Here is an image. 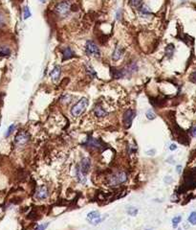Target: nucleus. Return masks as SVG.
Returning <instances> with one entry per match:
<instances>
[{
    "label": "nucleus",
    "instance_id": "nucleus-1",
    "mask_svg": "<svg viewBox=\"0 0 196 230\" xmlns=\"http://www.w3.org/2000/svg\"><path fill=\"white\" fill-rule=\"evenodd\" d=\"M90 166H91V162L89 158H83L81 161V163H79V165L77 166V169H76L77 178H78V180L81 184L86 183V177H85V174L89 172Z\"/></svg>",
    "mask_w": 196,
    "mask_h": 230
},
{
    "label": "nucleus",
    "instance_id": "nucleus-2",
    "mask_svg": "<svg viewBox=\"0 0 196 230\" xmlns=\"http://www.w3.org/2000/svg\"><path fill=\"white\" fill-rule=\"evenodd\" d=\"M87 106H88V100L86 98H81L77 103V104H75L71 107V110H70L71 114L74 117L79 116V115H81L85 111Z\"/></svg>",
    "mask_w": 196,
    "mask_h": 230
},
{
    "label": "nucleus",
    "instance_id": "nucleus-3",
    "mask_svg": "<svg viewBox=\"0 0 196 230\" xmlns=\"http://www.w3.org/2000/svg\"><path fill=\"white\" fill-rule=\"evenodd\" d=\"M85 52L88 56H94V57H100L101 56V50L98 47L93 40H88L85 43Z\"/></svg>",
    "mask_w": 196,
    "mask_h": 230
},
{
    "label": "nucleus",
    "instance_id": "nucleus-4",
    "mask_svg": "<svg viewBox=\"0 0 196 230\" xmlns=\"http://www.w3.org/2000/svg\"><path fill=\"white\" fill-rule=\"evenodd\" d=\"M127 179V174L125 172H120L118 174H115L111 177H109L108 182L110 185H118L121 183H124Z\"/></svg>",
    "mask_w": 196,
    "mask_h": 230
},
{
    "label": "nucleus",
    "instance_id": "nucleus-5",
    "mask_svg": "<svg viewBox=\"0 0 196 230\" xmlns=\"http://www.w3.org/2000/svg\"><path fill=\"white\" fill-rule=\"evenodd\" d=\"M71 10V6L70 3L67 1H62L59 2L57 6H56V12L57 14L61 15V16H65L69 14V12Z\"/></svg>",
    "mask_w": 196,
    "mask_h": 230
},
{
    "label": "nucleus",
    "instance_id": "nucleus-6",
    "mask_svg": "<svg viewBox=\"0 0 196 230\" xmlns=\"http://www.w3.org/2000/svg\"><path fill=\"white\" fill-rule=\"evenodd\" d=\"M136 116V112L133 110H128L125 112L124 114V124L125 126V128H129L131 126V123L133 119Z\"/></svg>",
    "mask_w": 196,
    "mask_h": 230
},
{
    "label": "nucleus",
    "instance_id": "nucleus-7",
    "mask_svg": "<svg viewBox=\"0 0 196 230\" xmlns=\"http://www.w3.org/2000/svg\"><path fill=\"white\" fill-rule=\"evenodd\" d=\"M28 141H29V135L26 132H19L15 139V144L18 145V146H23V145H25Z\"/></svg>",
    "mask_w": 196,
    "mask_h": 230
},
{
    "label": "nucleus",
    "instance_id": "nucleus-8",
    "mask_svg": "<svg viewBox=\"0 0 196 230\" xmlns=\"http://www.w3.org/2000/svg\"><path fill=\"white\" fill-rule=\"evenodd\" d=\"M124 53H125L124 47L121 46V45H117V46H116L115 49H114V51H113L112 59L114 60V62H118V60H119L122 56H124Z\"/></svg>",
    "mask_w": 196,
    "mask_h": 230
},
{
    "label": "nucleus",
    "instance_id": "nucleus-9",
    "mask_svg": "<svg viewBox=\"0 0 196 230\" xmlns=\"http://www.w3.org/2000/svg\"><path fill=\"white\" fill-rule=\"evenodd\" d=\"M61 55H62V60H67V59H70L73 57L75 56L74 51L72 50V48L69 46H66L64 47L62 50H61Z\"/></svg>",
    "mask_w": 196,
    "mask_h": 230
},
{
    "label": "nucleus",
    "instance_id": "nucleus-10",
    "mask_svg": "<svg viewBox=\"0 0 196 230\" xmlns=\"http://www.w3.org/2000/svg\"><path fill=\"white\" fill-rule=\"evenodd\" d=\"M48 197V190L46 188V186H40L36 190L35 193V198H38V199H44Z\"/></svg>",
    "mask_w": 196,
    "mask_h": 230
},
{
    "label": "nucleus",
    "instance_id": "nucleus-11",
    "mask_svg": "<svg viewBox=\"0 0 196 230\" xmlns=\"http://www.w3.org/2000/svg\"><path fill=\"white\" fill-rule=\"evenodd\" d=\"M60 74H61V68H60V66L56 65V66L54 67V69L51 71V73H50V77H51V79H52V81H53L54 83H57V82L59 80Z\"/></svg>",
    "mask_w": 196,
    "mask_h": 230
},
{
    "label": "nucleus",
    "instance_id": "nucleus-12",
    "mask_svg": "<svg viewBox=\"0 0 196 230\" xmlns=\"http://www.w3.org/2000/svg\"><path fill=\"white\" fill-rule=\"evenodd\" d=\"M112 69H113V70H112V76H113V78H115V79H120V78H122V77H125V76L127 74L126 70H125V69H124V68H121V69L112 68Z\"/></svg>",
    "mask_w": 196,
    "mask_h": 230
},
{
    "label": "nucleus",
    "instance_id": "nucleus-13",
    "mask_svg": "<svg viewBox=\"0 0 196 230\" xmlns=\"http://www.w3.org/2000/svg\"><path fill=\"white\" fill-rule=\"evenodd\" d=\"M94 112H95V115L97 117H105L106 115H108V113L100 106H98V107H95Z\"/></svg>",
    "mask_w": 196,
    "mask_h": 230
},
{
    "label": "nucleus",
    "instance_id": "nucleus-14",
    "mask_svg": "<svg viewBox=\"0 0 196 230\" xmlns=\"http://www.w3.org/2000/svg\"><path fill=\"white\" fill-rule=\"evenodd\" d=\"M99 218H101V215L98 211H92V212H90V213H88V215H87V220L90 222H92L97 219H99Z\"/></svg>",
    "mask_w": 196,
    "mask_h": 230
},
{
    "label": "nucleus",
    "instance_id": "nucleus-15",
    "mask_svg": "<svg viewBox=\"0 0 196 230\" xmlns=\"http://www.w3.org/2000/svg\"><path fill=\"white\" fill-rule=\"evenodd\" d=\"M174 50H175L174 45H173V44H168V45L166 47V49H164V52H166L167 57L169 58V59L172 58L173 54H174Z\"/></svg>",
    "mask_w": 196,
    "mask_h": 230
},
{
    "label": "nucleus",
    "instance_id": "nucleus-16",
    "mask_svg": "<svg viewBox=\"0 0 196 230\" xmlns=\"http://www.w3.org/2000/svg\"><path fill=\"white\" fill-rule=\"evenodd\" d=\"M128 4L133 9H139L143 5V0H129Z\"/></svg>",
    "mask_w": 196,
    "mask_h": 230
},
{
    "label": "nucleus",
    "instance_id": "nucleus-17",
    "mask_svg": "<svg viewBox=\"0 0 196 230\" xmlns=\"http://www.w3.org/2000/svg\"><path fill=\"white\" fill-rule=\"evenodd\" d=\"M11 55V49L7 46L0 47V57H8Z\"/></svg>",
    "mask_w": 196,
    "mask_h": 230
},
{
    "label": "nucleus",
    "instance_id": "nucleus-18",
    "mask_svg": "<svg viewBox=\"0 0 196 230\" xmlns=\"http://www.w3.org/2000/svg\"><path fill=\"white\" fill-rule=\"evenodd\" d=\"M188 222L191 223L192 225H196V211H193L191 213L188 217Z\"/></svg>",
    "mask_w": 196,
    "mask_h": 230
},
{
    "label": "nucleus",
    "instance_id": "nucleus-19",
    "mask_svg": "<svg viewBox=\"0 0 196 230\" xmlns=\"http://www.w3.org/2000/svg\"><path fill=\"white\" fill-rule=\"evenodd\" d=\"M127 213H128V215H130V216H136L137 214H138V209L137 208H135V207H133V206H130V207H128L127 208Z\"/></svg>",
    "mask_w": 196,
    "mask_h": 230
},
{
    "label": "nucleus",
    "instance_id": "nucleus-20",
    "mask_svg": "<svg viewBox=\"0 0 196 230\" xmlns=\"http://www.w3.org/2000/svg\"><path fill=\"white\" fill-rule=\"evenodd\" d=\"M181 220H182V217H181V216L174 217L173 219H172V226H173L174 228H176L177 226H178L179 223H180Z\"/></svg>",
    "mask_w": 196,
    "mask_h": 230
},
{
    "label": "nucleus",
    "instance_id": "nucleus-21",
    "mask_svg": "<svg viewBox=\"0 0 196 230\" xmlns=\"http://www.w3.org/2000/svg\"><path fill=\"white\" fill-rule=\"evenodd\" d=\"M15 124H13V125H11L10 127H9V129H8V130H7V132L5 134V136L6 137H8V136H10L12 134H13V131L15 130Z\"/></svg>",
    "mask_w": 196,
    "mask_h": 230
},
{
    "label": "nucleus",
    "instance_id": "nucleus-22",
    "mask_svg": "<svg viewBox=\"0 0 196 230\" xmlns=\"http://www.w3.org/2000/svg\"><path fill=\"white\" fill-rule=\"evenodd\" d=\"M146 117H148V119H149V120H154L156 118V115L151 110H148V112H146Z\"/></svg>",
    "mask_w": 196,
    "mask_h": 230
},
{
    "label": "nucleus",
    "instance_id": "nucleus-23",
    "mask_svg": "<svg viewBox=\"0 0 196 230\" xmlns=\"http://www.w3.org/2000/svg\"><path fill=\"white\" fill-rule=\"evenodd\" d=\"M31 11H30V9H29V7L28 6H26L25 8H24V19H29V17L31 16Z\"/></svg>",
    "mask_w": 196,
    "mask_h": 230
},
{
    "label": "nucleus",
    "instance_id": "nucleus-24",
    "mask_svg": "<svg viewBox=\"0 0 196 230\" xmlns=\"http://www.w3.org/2000/svg\"><path fill=\"white\" fill-rule=\"evenodd\" d=\"M87 72L90 74V76H93L94 78L97 76V74H96V72H95V70L93 69V67H92L91 65H88L87 66Z\"/></svg>",
    "mask_w": 196,
    "mask_h": 230
},
{
    "label": "nucleus",
    "instance_id": "nucleus-25",
    "mask_svg": "<svg viewBox=\"0 0 196 230\" xmlns=\"http://www.w3.org/2000/svg\"><path fill=\"white\" fill-rule=\"evenodd\" d=\"M189 80H191V82L196 83V71H194L193 73H191V77H189Z\"/></svg>",
    "mask_w": 196,
    "mask_h": 230
},
{
    "label": "nucleus",
    "instance_id": "nucleus-26",
    "mask_svg": "<svg viewBox=\"0 0 196 230\" xmlns=\"http://www.w3.org/2000/svg\"><path fill=\"white\" fill-rule=\"evenodd\" d=\"M48 225H49V223H45V225H38V227H36L35 230H45L47 228Z\"/></svg>",
    "mask_w": 196,
    "mask_h": 230
},
{
    "label": "nucleus",
    "instance_id": "nucleus-27",
    "mask_svg": "<svg viewBox=\"0 0 196 230\" xmlns=\"http://www.w3.org/2000/svg\"><path fill=\"white\" fill-rule=\"evenodd\" d=\"M5 25V20H4V17H3V15L0 14V28L1 27H3Z\"/></svg>",
    "mask_w": 196,
    "mask_h": 230
},
{
    "label": "nucleus",
    "instance_id": "nucleus-28",
    "mask_svg": "<svg viewBox=\"0 0 196 230\" xmlns=\"http://www.w3.org/2000/svg\"><path fill=\"white\" fill-rule=\"evenodd\" d=\"M121 11L119 10L118 13H117V19H118V20H121Z\"/></svg>",
    "mask_w": 196,
    "mask_h": 230
},
{
    "label": "nucleus",
    "instance_id": "nucleus-29",
    "mask_svg": "<svg viewBox=\"0 0 196 230\" xmlns=\"http://www.w3.org/2000/svg\"><path fill=\"white\" fill-rule=\"evenodd\" d=\"M164 181H166L167 183H170L171 181H172V178H171L170 177H167L166 178H164Z\"/></svg>",
    "mask_w": 196,
    "mask_h": 230
},
{
    "label": "nucleus",
    "instance_id": "nucleus-30",
    "mask_svg": "<svg viewBox=\"0 0 196 230\" xmlns=\"http://www.w3.org/2000/svg\"><path fill=\"white\" fill-rule=\"evenodd\" d=\"M169 149H170L171 151H174V150H176V149H177V146H176V145H174V144H172V145H170Z\"/></svg>",
    "mask_w": 196,
    "mask_h": 230
},
{
    "label": "nucleus",
    "instance_id": "nucleus-31",
    "mask_svg": "<svg viewBox=\"0 0 196 230\" xmlns=\"http://www.w3.org/2000/svg\"><path fill=\"white\" fill-rule=\"evenodd\" d=\"M177 173L178 174H181V171H182V166H177Z\"/></svg>",
    "mask_w": 196,
    "mask_h": 230
},
{
    "label": "nucleus",
    "instance_id": "nucleus-32",
    "mask_svg": "<svg viewBox=\"0 0 196 230\" xmlns=\"http://www.w3.org/2000/svg\"><path fill=\"white\" fill-rule=\"evenodd\" d=\"M191 134H192V136L196 137V127H195V128L192 130V132H191Z\"/></svg>",
    "mask_w": 196,
    "mask_h": 230
},
{
    "label": "nucleus",
    "instance_id": "nucleus-33",
    "mask_svg": "<svg viewBox=\"0 0 196 230\" xmlns=\"http://www.w3.org/2000/svg\"><path fill=\"white\" fill-rule=\"evenodd\" d=\"M39 1H40L41 3H44V2L46 1V0H39Z\"/></svg>",
    "mask_w": 196,
    "mask_h": 230
},
{
    "label": "nucleus",
    "instance_id": "nucleus-34",
    "mask_svg": "<svg viewBox=\"0 0 196 230\" xmlns=\"http://www.w3.org/2000/svg\"><path fill=\"white\" fill-rule=\"evenodd\" d=\"M146 230H151V229H146Z\"/></svg>",
    "mask_w": 196,
    "mask_h": 230
}]
</instances>
